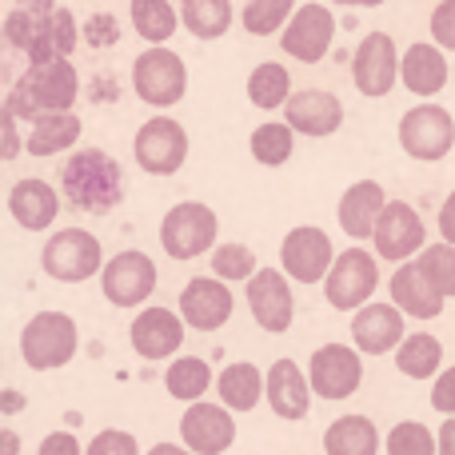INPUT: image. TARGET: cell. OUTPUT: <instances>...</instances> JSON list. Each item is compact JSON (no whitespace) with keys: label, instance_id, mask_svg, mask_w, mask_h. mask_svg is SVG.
<instances>
[{"label":"cell","instance_id":"cell-1","mask_svg":"<svg viewBox=\"0 0 455 455\" xmlns=\"http://www.w3.org/2000/svg\"><path fill=\"white\" fill-rule=\"evenodd\" d=\"M64 204L88 216H108L124 200V172L104 148H80L60 164Z\"/></svg>","mask_w":455,"mask_h":455},{"label":"cell","instance_id":"cell-2","mask_svg":"<svg viewBox=\"0 0 455 455\" xmlns=\"http://www.w3.org/2000/svg\"><path fill=\"white\" fill-rule=\"evenodd\" d=\"M80 96V76L72 68V60H56V64H36L28 68L20 80L12 84L4 108L20 120H36L44 112H72Z\"/></svg>","mask_w":455,"mask_h":455},{"label":"cell","instance_id":"cell-3","mask_svg":"<svg viewBox=\"0 0 455 455\" xmlns=\"http://www.w3.org/2000/svg\"><path fill=\"white\" fill-rule=\"evenodd\" d=\"M80 347L76 320L64 312H36L20 331V355L32 371H56L72 363Z\"/></svg>","mask_w":455,"mask_h":455},{"label":"cell","instance_id":"cell-4","mask_svg":"<svg viewBox=\"0 0 455 455\" xmlns=\"http://www.w3.org/2000/svg\"><path fill=\"white\" fill-rule=\"evenodd\" d=\"M216 235H220V220L200 200L172 204L160 220V248L172 259H196L204 251H216Z\"/></svg>","mask_w":455,"mask_h":455},{"label":"cell","instance_id":"cell-5","mask_svg":"<svg viewBox=\"0 0 455 455\" xmlns=\"http://www.w3.org/2000/svg\"><path fill=\"white\" fill-rule=\"evenodd\" d=\"M40 267L60 283H84L96 272H104V248L88 228H60L48 235L40 251Z\"/></svg>","mask_w":455,"mask_h":455},{"label":"cell","instance_id":"cell-6","mask_svg":"<svg viewBox=\"0 0 455 455\" xmlns=\"http://www.w3.org/2000/svg\"><path fill=\"white\" fill-rule=\"evenodd\" d=\"M132 88L144 104L152 108H172L184 100V88H188V68H184V56L172 52L164 44L144 48L132 60Z\"/></svg>","mask_w":455,"mask_h":455},{"label":"cell","instance_id":"cell-7","mask_svg":"<svg viewBox=\"0 0 455 455\" xmlns=\"http://www.w3.org/2000/svg\"><path fill=\"white\" fill-rule=\"evenodd\" d=\"M379 288V259L363 248H347L336 256L328 280H323V296L336 312H360Z\"/></svg>","mask_w":455,"mask_h":455},{"label":"cell","instance_id":"cell-8","mask_svg":"<svg viewBox=\"0 0 455 455\" xmlns=\"http://www.w3.org/2000/svg\"><path fill=\"white\" fill-rule=\"evenodd\" d=\"M132 156L148 176H176L188 160V132L172 116H152L136 132Z\"/></svg>","mask_w":455,"mask_h":455},{"label":"cell","instance_id":"cell-9","mask_svg":"<svg viewBox=\"0 0 455 455\" xmlns=\"http://www.w3.org/2000/svg\"><path fill=\"white\" fill-rule=\"evenodd\" d=\"M400 148L411 160H443L455 148V116L440 104H416L400 120Z\"/></svg>","mask_w":455,"mask_h":455},{"label":"cell","instance_id":"cell-10","mask_svg":"<svg viewBox=\"0 0 455 455\" xmlns=\"http://www.w3.org/2000/svg\"><path fill=\"white\" fill-rule=\"evenodd\" d=\"M307 379H312V392L320 400H347V395H355L363 384L360 347H347V344L315 347L312 360H307Z\"/></svg>","mask_w":455,"mask_h":455},{"label":"cell","instance_id":"cell-11","mask_svg":"<svg viewBox=\"0 0 455 455\" xmlns=\"http://www.w3.org/2000/svg\"><path fill=\"white\" fill-rule=\"evenodd\" d=\"M280 264H283V272H288V280H296V283L328 280L331 264H336L331 235L323 232V228H312V224L291 228L280 243Z\"/></svg>","mask_w":455,"mask_h":455},{"label":"cell","instance_id":"cell-12","mask_svg":"<svg viewBox=\"0 0 455 455\" xmlns=\"http://www.w3.org/2000/svg\"><path fill=\"white\" fill-rule=\"evenodd\" d=\"M400 64H403V56H400V48H395V40L387 36V32H368L352 56L355 92L371 96V100L387 96L395 88V80H400Z\"/></svg>","mask_w":455,"mask_h":455},{"label":"cell","instance_id":"cell-13","mask_svg":"<svg viewBox=\"0 0 455 455\" xmlns=\"http://www.w3.org/2000/svg\"><path fill=\"white\" fill-rule=\"evenodd\" d=\"M100 288H104V299H108V304L140 307L144 299H152V291H156V264H152V256L128 248L104 264Z\"/></svg>","mask_w":455,"mask_h":455},{"label":"cell","instance_id":"cell-14","mask_svg":"<svg viewBox=\"0 0 455 455\" xmlns=\"http://www.w3.org/2000/svg\"><path fill=\"white\" fill-rule=\"evenodd\" d=\"M336 40V16L323 4H299L288 28L280 32V48L299 64H320Z\"/></svg>","mask_w":455,"mask_h":455},{"label":"cell","instance_id":"cell-15","mask_svg":"<svg viewBox=\"0 0 455 455\" xmlns=\"http://www.w3.org/2000/svg\"><path fill=\"white\" fill-rule=\"evenodd\" d=\"M248 307H251V320L264 331H272V336L288 331L291 320H296V296H291L288 272H280V267H259L248 280Z\"/></svg>","mask_w":455,"mask_h":455},{"label":"cell","instance_id":"cell-16","mask_svg":"<svg viewBox=\"0 0 455 455\" xmlns=\"http://www.w3.org/2000/svg\"><path fill=\"white\" fill-rule=\"evenodd\" d=\"M376 256L379 259H392V264H408L416 251L427 248V228L419 220V212L408 204V200H392V204L384 208V216H379L376 224Z\"/></svg>","mask_w":455,"mask_h":455},{"label":"cell","instance_id":"cell-17","mask_svg":"<svg viewBox=\"0 0 455 455\" xmlns=\"http://www.w3.org/2000/svg\"><path fill=\"white\" fill-rule=\"evenodd\" d=\"M232 288L220 275H196V280L184 283L180 291V315L192 331H216L232 320Z\"/></svg>","mask_w":455,"mask_h":455},{"label":"cell","instance_id":"cell-18","mask_svg":"<svg viewBox=\"0 0 455 455\" xmlns=\"http://www.w3.org/2000/svg\"><path fill=\"white\" fill-rule=\"evenodd\" d=\"M180 440L196 455H224L235 443V419L224 403H188L180 419Z\"/></svg>","mask_w":455,"mask_h":455},{"label":"cell","instance_id":"cell-19","mask_svg":"<svg viewBox=\"0 0 455 455\" xmlns=\"http://www.w3.org/2000/svg\"><path fill=\"white\" fill-rule=\"evenodd\" d=\"M184 315L168 312V307H144L140 315L128 328V339H132V352L140 360H168L184 347Z\"/></svg>","mask_w":455,"mask_h":455},{"label":"cell","instance_id":"cell-20","mask_svg":"<svg viewBox=\"0 0 455 455\" xmlns=\"http://www.w3.org/2000/svg\"><path fill=\"white\" fill-rule=\"evenodd\" d=\"M283 120L291 124V132L320 140V136L339 132V124H344V100L336 92H328V88H299V92H291Z\"/></svg>","mask_w":455,"mask_h":455},{"label":"cell","instance_id":"cell-21","mask_svg":"<svg viewBox=\"0 0 455 455\" xmlns=\"http://www.w3.org/2000/svg\"><path fill=\"white\" fill-rule=\"evenodd\" d=\"M403 339H408V328H403V312L395 304H368L352 315V344L363 355L400 352Z\"/></svg>","mask_w":455,"mask_h":455},{"label":"cell","instance_id":"cell-22","mask_svg":"<svg viewBox=\"0 0 455 455\" xmlns=\"http://www.w3.org/2000/svg\"><path fill=\"white\" fill-rule=\"evenodd\" d=\"M8 212L24 232H44L60 216V192L48 180H40V176H24L8 192Z\"/></svg>","mask_w":455,"mask_h":455},{"label":"cell","instance_id":"cell-23","mask_svg":"<svg viewBox=\"0 0 455 455\" xmlns=\"http://www.w3.org/2000/svg\"><path fill=\"white\" fill-rule=\"evenodd\" d=\"M392 200L384 196V184L376 180H355L352 188L339 196V208H336V220L344 228L352 240H371L376 235V224L384 216V208Z\"/></svg>","mask_w":455,"mask_h":455},{"label":"cell","instance_id":"cell-24","mask_svg":"<svg viewBox=\"0 0 455 455\" xmlns=\"http://www.w3.org/2000/svg\"><path fill=\"white\" fill-rule=\"evenodd\" d=\"M267 408L280 419H304L312 408V379L299 371L296 360H275L267 368Z\"/></svg>","mask_w":455,"mask_h":455},{"label":"cell","instance_id":"cell-25","mask_svg":"<svg viewBox=\"0 0 455 455\" xmlns=\"http://www.w3.org/2000/svg\"><path fill=\"white\" fill-rule=\"evenodd\" d=\"M387 288H392V304L400 307L403 315H411V320H435V315L443 312V304H448V299L427 283V275L419 272L416 259H408V264L395 267Z\"/></svg>","mask_w":455,"mask_h":455},{"label":"cell","instance_id":"cell-26","mask_svg":"<svg viewBox=\"0 0 455 455\" xmlns=\"http://www.w3.org/2000/svg\"><path fill=\"white\" fill-rule=\"evenodd\" d=\"M80 44V28H76V16L68 8H52V12L40 16V32L36 40L28 44V68L36 64H56V60H68Z\"/></svg>","mask_w":455,"mask_h":455},{"label":"cell","instance_id":"cell-27","mask_svg":"<svg viewBox=\"0 0 455 455\" xmlns=\"http://www.w3.org/2000/svg\"><path fill=\"white\" fill-rule=\"evenodd\" d=\"M400 80L408 92L416 96H435L448 84V56H443L440 44H411L403 52L400 64Z\"/></svg>","mask_w":455,"mask_h":455},{"label":"cell","instance_id":"cell-28","mask_svg":"<svg viewBox=\"0 0 455 455\" xmlns=\"http://www.w3.org/2000/svg\"><path fill=\"white\" fill-rule=\"evenodd\" d=\"M216 392L228 411H256V403L267 400V376H259V368L248 360L228 363L216 376Z\"/></svg>","mask_w":455,"mask_h":455},{"label":"cell","instance_id":"cell-29","mask_svg":"<svg viewBox=\"0 0 455 455\" xmlns=\"http://www.w3.org/2000/svg\"><path fill=\"white\" fill-rule=\"evenodd\" d=\"M80 128L84 124H80L76 112H44V116H36L28 124L24 148L32 156H60V152H68L80 140Z\"/></svg>","mask_w":455,"mask_h":455},{"label":"cell","instance_id":"cell-30","mask_svg":"<svg viewBox=\"0 0 455 455\" xmlns=\"http://www.w3.org/2000/svg\"><path fill=\"white\" fill-rule=\"evenodd\" d=\"M328 455H379V427L368 416H339L323 432Z\"/></svg>","mask_w":455,"mask_h":455},{"label":"cell","instance_id":"cell-31","mask_svg":"<svg viewBox=\"0 0 455 455\" xmlns=\"http://www.w3.org/2000/svg\"><path fill=\"white\" fill-rule=\"evenodd\" d=\"M440 363H443V344L432 336V331H411V336L400 344V352H395V368H400L408 379L440 376Z\"/></svg>","mask_w":455,"mask_h":455},{"label":"cell","instance_id":"cell-32","mask_svg":"<svg viewBox=\"0 0 455 455\" xmlns=\"http://www.w3.org/2000/svg\"><path fill=\"white\" fill-rule=\"evenodd\" d=\"M164 387H168L172 400L200 403V395L212 387V368H208V360H200V355H180L176 363H168Z\"/></svg>","mask_w":455,"mask_h":455},{"label":"cell","instance_id":"cell-33","mask_svg":"<svg viewBox=\"0 0 455 455\" xmlns=\"http://www.w3.org/2000/svg\"><path fill=\"white\" fill-rule=\"evenodd\" d=\"M248 100L264 112H275V108H288L291 100V76L283 64L267 60V64H256L248 76Z\"/></svg>","mask_w":455,"mask_h":455},{"label":"cell","instance_id":"cell-34","mask_svg":"<svg viewBox=\"0 0 455 455\" xmlns=\"http://www.w3.org/2000/svg\"><path fill=\"white\" fill-rule=\"evenodd\" d=\"M180 20L196 40H220L232 28V0H184Z\"/></svg>","mask_w":455,"mask_h":455},{"label":"cell","instance_id":"cell-35","mask_svg":"<svg viewBox=\"0 0 455 455\" xmlns=\"http://www.w3.org/2000/svg\"><path fill=\"white\" fill-rule=\"evenodd\" d=\"M248 148H251V156H256V164L280 168V164H288L291 152H296V132H291L288 120H267V124H259L256 132H251Z\"/></svg>","mask_w":455,"mask_h":455},{"label":"cell","instance_id":"cell-36","mask_svg":"<svg viewBox=\"0 0 455 455\" xmlns=\"http://www.w3.org/2000/svg\"><path fill=\"white\" fill-rule=\"evenodd\" d=\"M180 12L172 8V0H132V28L140 32L148 44H164L172 40Z\"/></svg>","mask_w":455,"mask_h":455},{"label":"cell","instance_id":"cell-37","mask_svg":"<svg viewBox=\"0 0 455 455\" xmlns=\"http://www.w3.org/2000/svg\"><path fill=\"white\" fill-rule=\"evenodd\" d=\"M419 272L427 275V283H432L435 291H440L443 299H455V243H427L424 251L416 256Z\"/></svg>","mask_w":455,"mask_h":455},{"label":"cell","instance_id":"cell-38","mask_svg":"<svg viewBox=\"0 0 455 455\" xmlns=\"http://www.w3.org/2000/svg\"><path fill=\"white\" fill-rule=\"evenodd\" d=\"M296 16V0H248L243 4V28L251 36H272V32L288 28Z\"/></svg>","mask_w":455,"mask_h":455},{"label":"cell","instance_id":"cell-39","mask_svg":"<svg viewBox=\"0 0 455 455\" xmlns=\"http://www.w3.org/2000/svg\"><path fill=\"white\" fill-rule=\"evenodd\" d=\"M387 455H440V435H432V427L419 419H400L384 440Z\"/></svg>","mask_w":455,"mask_h":455},{"label":"cell","instance_id":"cell-40","mask_svg":"<svg viewBox=\"0 0 455 455\" xmlns=\"http://www.w3.org/2000/svg\"><path fill=\"white\" fill-rule=\"evenodd\" d=\"M259 267H256V251L248 243H220L212 251V275H220L224 283H235V280H251Z\"/></svg>","mask_w":455,"mask_h":455},{"label":"cell","instance_id":"cell-41","mask_svg":"<svg viewBox=\"0 0 455 455\" xmlns=\"http://www.w3.org/2000/svg\"><path fill=\"white\" fill-rule=\"evenodd\" d=\"M40 16H44V12H32V8L16 4L12 12L4 16V40H8V48H16V52H28V44L36 40V32H40Z\"/></svg>","mask_w":455,"mask_h":455},{"label":"cell","instance_id":"cell-42","mask_svg":"<svg viewBox=\"0 0 455 455\" xmlns=\"http://www.w3.org/2000/svg\"><path fill=\"white\" fill-rule=\"evenodd\" d=\"M84 455H140V443H136L132 432H120V427H104V432H96V440L88 443Z\"/></svg>","mask_w":455,"mask_h":455},{"label":"cell","instance_id":"cell-43","mask_svg":"<svg viewBox=\"0 0 455 455\" xmlns=\"http://www.w3.org/2000/svg\"><path fill=\"white\" fill-rule=\"evenodd\" d=\"M116 16L112 12H92L88 16V24H84V40L92 48H112L120 40V28H116Z\"/></svg>","mask_w":455,"mask_h":455},{"label":"cell","instance_id":"cell-44","mask_svg":"<svg viewBox=\"0 0 455 455\" xmlns=\"http://www.w3.org/2000/svg\"><path fill=\"white\" fill-rule=\"evenodd\" d=\"M432 44L455 52V0H440L432 8Z\"/></svg>","mask_w":455,"mask_h":455},{"label":"cell","instance_id":"cell-45","mask_svg":"<svg viewBox=\"0 0 455 455\" xmlns=\"http://www.w3.org/2000/svg\"><path fill=\"white\" fill-rule=\"evenodd\" d=\"M432 408L440 411V416H455V368L440 371L432 384Z\"/></svg>","mask_w":455,"mask_h":455},{"label":"cell","instance_id":"cell-46","mask_svg":"<svg viewBox=\"0 0 455 455\" xmlns=\"http://www.w3.org/2000/svg\"><path fill=\"white\" fill-rule=\"evenodd\" d=\"M36 455H84V448H80V440L72 432H52V435H44Z\"/></svg>","mask_w":455,"mask_h":455},{"label":"cell","instance_id":"cell-47","mask_svg":"<svg viewBox=\"0 0 455 455\" xmlns=\"http://www.w3.org/2000/svg\"><path fill=\"white\" fill-rule=\"evenodd\" d=\"M16 120H20V116H12L8 108H4V116H0V132H4V160H16V156H20V136H16Z\"/></svg>","mask_w":455,"mask_h":455},{"label":"cell","instance_id":"cell-48","mask_svg":"<svg viewBox=\"0 0 455 455\" xmlns=\"http://www.w3.org/2000/svg\"><path fill=\"white\" fill-rule=\"evenodd\" d=\"M440 235L448 243H455V192L440 204Z\"/></svg>","mask_w":455,"mask_h":455},{"label":"cell","instance_id":"cell-49","mask_svg":"<svg viewBox=\"0 0 455 455\" xmlns=\"http://www.w3.org/2000/svg\"><path fill=\"white\" fill-rule=\"evenodd\" d=\"M440 455H455V416H448L440 427Z\"/></svg>","mask_w":455,"mask_h":455},{"label":"cell","instance_id":"cell-50","mask_svg":"<svg viewBox=\"0 0 455 455\" xmlns=\"http://www.w3.org/2000/svg\"><path fill=\"white\" fill-rule=\"evenodd\" d=\"M0 455H20V435H16L12 427L0 432Z\"/></svg>","mask_w":455,"mask_h":455},{"label":"cell","instance_id":"cell-51","mask_svg":"<svg viewBox=\"0 0 455 455\" xmlns=\"http://www.w3.org/2000/svg\"><path fill=\"white\" fill-rule=\"evenodd\" d=\"M20 408H24V395L16 392V387H8V392H4V416H16Z\"/></svg>","mask_w":455,"mask_h":455},{"label":"cell","instance_id":"cell-52","mask_svg":"<svg viewBox=\"0 0 455 455\" xmlns=\"http://www.w3.org/2000/svg\"><path fill=\"white\" fill-rule=\"evenodd\" d=\"M148 455H196V451H188L184 443H156Z\"/></svg>","mask_w":455,"mask_h":455},{"label":"cell","instance_id":"cell-53","mask_svg":"<svg viewBox=\"0 0 455 455\" xmlns=\"http://www.w3.org/2000/svg\"><path fill=\"white\" fill-rule=\"evenodd\" d=\"M20 8H32V12H52L56 0H16Z\"/></svg>","mask_w":455,"mask_h":455},{"label":"cell","instance_id":"cell-54","mask_svg":"<svg viewBox=\"0 0 455 455\" xmlns=\"http://www.w3.org/2000/svg\"><path fill=\"white\" fill-rule=\"evenodd\" d=\"M331 4H347V8H379L384 0H331Z\"/></svg>","mask_w":455,"mask_h":455},{"label":"cell","instance_id":"cell-55","mask_svg":"<svg viewBox=\"0 0 455 455\" xmlns=\"http://www.w3.org/2000/svg\"><path fill=\"white\" fill-rule=\"evenodd\" d=\"M451 80H455V64H451Z\"/></svg>","mask_w":455,"mask_h":455},{"label":"cell","instance_id":"cell-56","mask_svg":"<svg viewBox=\"0 0 455 455\" xmlns=\"http://www.w3.org/2000/svg\"><path fill=\"white\" fill-rule=\"evenodd\" d=\"M435 4H440V0H435Z\"/></svg>","mask_w":455,"mask_h":455}]
</instances>
